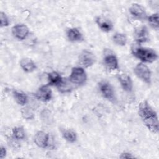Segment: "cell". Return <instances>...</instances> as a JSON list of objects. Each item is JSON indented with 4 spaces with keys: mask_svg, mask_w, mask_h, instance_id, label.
Here are the masks:
<instances>
[{
    "mask_svg": "<svg viewBox=\"0 0 159 159\" xmlns=\"http://www.w3.org/2000/svg\"><path fill=\"white\" fill-rule=\"evenodd\" d=\"M139 115L149 130L153 133H158L159 123L157 114L147 101H143L139 104Z\"/></svg>",
    "mask_w": 159,
    "mask_h": 159,
    "instance_id": "obj_1",
    "label": "cell"
},
{
    "mask_svg": "<svg viewBox=\"0 0 159 159\" xmlns=\"http://www.w3.org/2000/svg\"><path fill=\"white\" fill-rule=\"evenodd\" d=\"M66 35L68 40L71 42H76L83 40V36L80 30L76 27L70 28L67 30Z\"/></svg>",
    "mask_w": 159,
    "mask_h": 159,
    "instance_id": "obj_15",
    "label": "cell"
},
{
    "mask_svg": "<svg viewBox=\"0 0 159 159\" xmlns=\"http://www.w3.org/2000/svg\"><path fill=\"white\" fill-rule=\"evenodd\" d=\"M63 137L70 143H74L77 139V135L76 132L71 129L63 130L61 132Z\"/></svg>",
    "mask_w": 159,
    "mask_h": 159,
    "instance_id": "obj_21",
    "label": "cell"
},
{
    "mask_svg": "<svg viewBox=\"0 0 159 159\" xmlns=\"http://www.w3.org/2000/svg\"><path fill=\"white\" fill-rule=\"evenodd\" d=\"M113 42L120 46H124L126 45L127 42V39L125 34L119 32L115 33L112 36Z\"/></svg>",
    "mask_w": 159,
    "mask_h": 159,
    "instance_id": "obj_20",
    "label": "cell"
},
{
    "mask_svg": "<svg viewBox=\"0 0 159 159\" xmlns=\"http://www.w3.org/2000/svg\"><path fill=\"white\" fill-rule=\"evenodd\" d=\"M147 19L148 20V24L152 28H153L156 30L158 29L159 22H158V13H155V14H153L149 16L148 17H147Z\"/></svg>",
    "mask_w": 159,
    "mask_h": 159,
    "instance_id": "obj_23",
    "label": "cell"
},
{
    "mask_svg": "<svg viewBox=\"0 0 159 159\" xmlns=\"http://www.w3.org/2000/svg\"><path fill=\"white\" fill-rule=\"evenodd\" d=\"M6 149L4 146L1 145L0 147V158L2 159L6 157Z\"/></svg>",
    "mask_w": 159,
    "mask_h": 159,
    "instance_id": "obj_27",
    "label": "cell"
},
{
    "mask_svg": "<svg viewBox=\"0 0 159 159\" xmlns=\"http://www.w3.org/2000/svg\"><path fill=\"white\" fill-rule=\"evenodd\" d=\"M20 66L22 69L27 73H31L37 68L35 62L29 58H22L20 61Z\"/></svg>",
    "mask_w": 159,
    "mask_h": 159,
    "instance_id": "obj_16",
    "label": "cell"
},
{
    "mask_svg": "<svg viewBox=\"0 0 159 159\" xmlns=\"http://www.w3.org/2000/svg\"><path fill=\"white\" fill-rule=\"evenodd\" d=\"M50 136L43 131H38L34 136V142L40 148H45L49 147Z\"/></svg>",
    "mask_w": 159,
    "mask_h": 159,
    "instance_id": "obj_11",
    "label": "cell"
},
{
    "mask_svg": "<svg viewBox=\"0 0 159 159\" xmlns=\"http://www.w3.org/2000/svg\"><path fill=\"white\" fill-rule=\"evenodd\" d=\"M13 96L16 102L20 106H24L27 103L28 98L27 95L21 91L15 90L13 91Z\"/></svg>",
    "mask_w": 159,
    "mask_h": 159,
    "instance_id": "obj_18",
    "label": "cell"
},
{
    "mask_svg": "<svg viewBox=\"0 0 159 159\" xmlns=\"http://www.w3.org/2000/svg\"><path fill=\"white\" fill-rule=\"evenodd\" d=\"M21 114L22 117L27 120H30L34 118L33 111L29 107H25L22 109Z\"/></svg>",
    "mask_w": 159,
    "mask_h": 159,
    "instance_id": "obj_24",
    "label": "cell"
},
{
    "mask_svg": "<svg viewBox=\"0 0 159 159\" xmlns=\"http://www.w3.org/2000/svg\"><path fill=\"white\" fill-rule=\"evenodd\" d=\"M78 61L82 68H89L93 66L95 63L96 57L91 51L84 50L80 53Z\"/></svg>",
    "mask_w": 159,
    "mask_h": 159,
    "instance_id": "obj_6",
    "label": "cell"
},
{
    "mask_svg": "<svg viewBox=\"0 0 159 159\" xmlns=\"http://www.w3.org/2000/svg\"><path fill=\"white\" fill-rule=\"evenodd\" d=\"M117 78L124 91L127 93L132 92L133 89V83L129 75L126 73H119L117 75Z\"/></svg>",
    "mask_w": 159,
    "mask_h": 159,
    "instance_id": "obj_12",
    "label": "cell"
},
{
    "mask_svg": "<svg viewBox=\"0 0 159 159\" xmlns=\"http://www.w3.org/2000/svg\"><path fill=\"white\" fill-rule=\"evenodd\" d=\"M14 139L16 140H22L25 137V133L24 128L21 126H17L12 129V130Z\"/></svg>",
    "mask_w": 159,
    "mask_h": 159,
    "instance_id": "obj_22",
    "label": "cell"
},
{
    "mask_svg": "<svg viewBox=\"0 0 159 159\" xmlns=\"http://www.w3.org/2000/svg\"><path fill=\"white\" fill-rule=\"evenodd\" d=\"M104 63L110 71H114L119 68L118 60L115 54L110 50H106L104 55Z\"/></svg>",
    "mask_w": 159,
    "mask_h": 159,
    "instance_id": "obj_7",
    "label": "cell"
},
{
    "mask_svg": "<svg viewBox=\"0 0 159 159\" xmlns=\"http://www.w3.org/2000/svg\"><path fill=\"white\" fill-rule=\"evenodd\" d=\"M96 23L99 29L105 32H109L113 29V24L111 20L104 16H98L95 19Z\"/></svg>",
    "mask_w": 159,
    "mask_h": 159,
    "instance_id": "obj_14",
    "label": "cell"
},
{
    "mask_svg": "<svg viewBox=\"0 0 159 159\" xmlns=\"http://www.w3.org/2000/svg\"><path fill=\"white\" fill-rule=\"evenodd\" d=\"M131 52L132 55L142 63H152L158 58V55L154 50L141 47L139 44L132 45Z\"/></svg>",
    "mask_w": 159,
    "mask_h": 159,
    "instance_id": "obj_2",
    "label": "cell"
},
{
    "mask_svg": "<svg viewBox=\"0 0 159 159\" xmlns=\"http://www.w3.org/2000/svg\"><path fill=\"white\" fill-rule=\"evenodd\" d=\"M135 75L145 83L150 84L152 80V73L150 68L142 62L139 63L134 68Z\"/></svg>",
    "mask_w": 159,
    "mask_h": 159,
    "instance_id": "obj_4",
    "label": "cell"
},
{
    "mask_svg": "<svg viewBox=\"0 0 159 159\" xmlns=\"http://www.w3.org/2000/svg\"><path fill=\"white\" fill-rule=\"evenodd\" d=\"M120 158H135V157L134 155H132L131 153H128V152H124L122 153L120 156L119 157Z\"/></svg>",
    "mask_w": 159,
    "mask_h": 159,
    "instance_id": "obj_26",
    "label": "cell"
},
{
    "mask_svg": "<svg viewBox=\"0 0 159 159\" xmlns=\"http://www.w3.org/2000/svg\"><path fill=\"white\" fill-rule=\"evenodd\" d=\"M134 37L137 44H141L148 42L150 37L147 27L142 25L135 28L134 32Z\"/></svg>",
    "mask_w": 159,
    "mask_h": 159,
    "instance_id": "obj_8",
    "label": "cell"
},
{
    "mask_svg": "<svg viewBox=\"0 0 159 159\" xmlns=\"http://www.w3.org/2000/svg\"><path fill=\"white\" fill-rule=\"evenodd\" d=\"M99 89L102 96L108 101L115 102L116 97L112 86L107 81L102 80L99 83Z\"/></svg>",
    "mask_w": 159,
    "mask_h": 159,
    "instance_id": "obj_5",
    "label": "cell"
},
{
    "mask_svg": "<svg viewBox=\"0 0 159 159\" xmlns=\"http://www.w3.org/2000/svg\"><path fill=\"white\" fill-rule=\"evenodd\" d=\"M72 83L69 80L63 78L61 81L59 83V84L57 86L58 91L61 93H65L71 91L73 89Z\"/></svg>",
    "mask_w": 159,
    "mask_h": 159,
    "instance_id": "obj_19",
    "label": "cell"
},
{
    "mask_svg": "<svg viewBox=\"0 0 159 159\" xmlns=\"http://www.w3.org/2000/svg\"><path fill=\"white\" fill-rule=\"evenodd\" d=\"M12 33L17 39L22 40L27 38L29 35V30L25 24H19L12 27Z\"/></svg>",
    "mask_w": 159,
    "mask_h": 159,
    "instance_id": "obj_10",
    "label": "cell"
},
{
    "mask_svg": "<svg viewBox=\"0 0 159 159\" xmlns=\"http://www.w3.org/2000/svg\"><path fill=\"white\" fill-rule=\"evenodd\" d=\"M9 24V19L7 16V15L3 12H0V25L1 27H7Z\"/></svg>",
    "mask_w": 159,
    "mask_h": 159,
    "instance_id": "obj_25",
    "label": "cell"
},
{
    "mask_svg": "<svg viewBox=\"0 0 159 159\" xmlns=\"http://www.w3.org/2000/svg\"><path fill=\"white\" fill-rule=\"evenodd\" d=\"M36 98L43 102L49 101L52 98V92L49 86L44 85L40 87L35 93Z\"/></svg>",
    "mask_w": 159,
    "mask_h": 159,
    "instance_id": "obj_13",
    "label": "cell"
},
{
    "mask_svg": "<svg viewBox=\"0 0 159 159\" xmlns=\"http://www.w3.org/2000/svg\"><path fill=\"white\" fill-rule=\"evenodd\" d=\"M63 78L57 71H52L48 74V85L57 86L61 81Z\"/></svg>",
    "mask_w": 159,
    "mask_h": 159,
    "instance_id": "obj_17",
    "label": "cell"
},
{
    "mask_svg": "<svg viewBox=\"0 0 159 159\" xmlns=\"http://www.w3.org/2000/svg\"><path fill=\"white\" fill-rule=\"evenodd\" d=\"M68 80L73 84L82 85L86 81L87 75L83 68L76 66L71 69Z\"/></svg>",
    "mask_w": 159,
    "mask_h": 159,
    "instance_id": "obj_3",
    "label": "cell"
},
{
    "mask_svg": "<svg viewBox=\"0 0 159 159\" xmlns=\"http://www.w3.org/2000/svg\"><path fill=\"white\" fill-rule=\"evenodd\" d=\"M129 10L130 14L139 20H145L148 17L144 7L138 3L132 4Z\"/></svg>",
    "mask_w": 159,
    "mask_h": 159,
    "instance_id": "obj_9",
    "label": "cell"
}]
</instances>
